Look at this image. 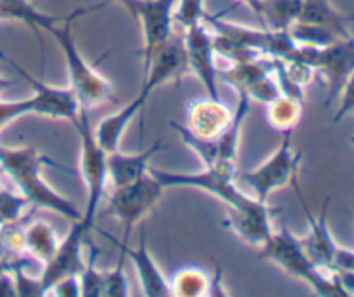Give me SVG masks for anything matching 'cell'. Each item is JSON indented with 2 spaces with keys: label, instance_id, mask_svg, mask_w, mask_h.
<instances>
[{
  "label": "cell",
  "instance_id": "6da1fadb",
  "mask_svg": "<svg viewBox=\"0 0 354 297\" xmlns=\"http://www.w3.org/2000/svg\"><path fill=\"white\" fill-rule=\"evenodd\" d=\"M44 166H55V168L66 169L64 166H59L47 155L40 154L31 145H26V147H3V145H0V171H3L12 180L14 185L26 197L28 202L33 204L35 207L55 211L61 216L68 218L69 221L82 220V211L76 209L71 200L55 192L41 178Z\"/></svg>",
  "mask_w": 354,
  "mask_h": 297
},
{
  "label": "cell",
  "instance_id": "7a4b0ae2",
  "mask_svg": "<svg viewBox=\"0 0 354 297\" xmlns=\"http://www.w3.org/2000/svg\"><path fill=\"white\" fill-rule=\"evenodd\" d=\"M104 7V3L93 7H83V9H76L75 12L68 14L61 23L52 26L48 33L55 38V41L61 47L62 55H64L66 66H68L69 75V88L75 92L76 99H78L80 107L83 109H90V107L100 106L104 102H111L116 100L113 92L111 83L83 57L82 52L78 50L73 38V21L78 16L90 12V10H97Z\"/></svg>",
  "mask_w": 354,
  "mask_h": 297
},
{
  "label": "cell",
  "instance_id": "3957f363",
  "mask_svg": "<svg viewBox=\"0 0 354 297\" xmlns=\"http://www.w3.org/2000/svg\"><path fill=\"white\" fill-rule=\"evenodd\" d=\"M259 261H268L282 268L289 275L303 280L318 296H346L335 275L322 271L308 256L303 242L287 227L270 235L268 240L259 245Z\"/></svg>",
  "mask_w": 354,
  "mask_h": 297
},
{
  "label": "cell",
  "instance_id": "277c9868",
  "mask_svg": "<svg viewBox=\"0 0 354 297\" xmlns=\"http://www.w3.org/2000/svg\"><path fill=\"white\" fill-rule=\"evenodd\" d=\"M0 59L9 62L10 68L17 75L23 76L33 86L35 92L28 99L0 100V130L17 117L24 116V114H38V116L52 117V119H68L71 123L78 119L80 102L69 86L68 88H57V86L47 85L28 71H24L21 66L7 59L3 54H0Z\"/></svg>",
  "mask_w": 354,
  "mask_h": 297
},
{
  "label": "cell",
  "instance_id": "5b68a950",
  "mask_svg": "<svg viewBox=\"0 0 354 297\" xmlns=\"http://www.w3.org/2000/svg\"><path fill=\"white\" fill-rule=\"evenodd\" d=\"M149 171L161 182L165 189L169 186H190L211 193L221 202L227 204L228 213H242L252 207L259 206L261 200L248 195L235 185L237 166L232 164H214L211 168H204L199 173H171L161 171L149 166Z\"/></svg>",
  "mask_w": 354,
  "mask_h": 297
},
{
  "label": "cell",
  "instance_id": "8992f818",
  "mask_svg": "<svg viewBox=\"0 0 354 297\" xmlns=\"http://www.w3.org/2000/svg\"><path fill=\"white\" fill-rule=\"evenodd\" d=\"M75 128L80 135V145H82V175L86 185V204L83 211V221L93 228L99 204L106 192L107 176V152L99 145L95 138L92 123H90L88 109L80 107L78 119L75 121Z\"/></svg>",
  "mask_w": 354,
  "mask_h": 297
},
{
  "label": "cell",
  "instance_id": "52a82bcc",
  "mask_svg": "<svg viewBox=\"0 0 354 297\" xmlns=\"http://www.w3.org/2000/svg\"><path fill=\"white\" fill-rule=\"evenodd\" d=\"M301 157H303V154H297L292 148V131H286L282 144L273 152V155H270L256 169L242 173L241 176H235V180H241L242 183H245L252 190L254 199L266 202L275 190L292 185L294 180L297 178Z\"/></svg>",
  "mask_w": 354,
  "mask_h": 297
},
{
  "label": "cell",
  "instance_id": "ba28073f",
  "mask_svg": "<svg viewBox=\"0 0 354 297\" xmlns=\"http://www.w3.org/2000/svg\"><path fill=\"white\" fill-rule=\"evenodd\" d=\"M292 59L304 62L313 71H320L327 78L328 95L325 106H330L354 71V37L342 38L327 47H308L297 45Z\"/></svg>",
  "mask_w": 354,
  "mask_h": 297
},
{
  "label": "cell",
  "instance_id": "9c48e42d",
  "mask_svg": "<svg viewBox=\"0 0 354 297\" xmlns=\"http://www.w3.org/2000/svg\"><path fill=\"white\" fill-rule=\"evenodd\" d=\"M162 190L165 186L151 171L130 185L113 190L106 213L116 218L123 227L124 235L121 242L128 244L133 227L158 206Z\"/></svg>",
  "mask_w": 354,
  "mask_h": 297
},
{
  "label": "cell",
  "instance_id": "30bf717a",
  "mask_svg": "<svg viewBox=\"0 0 354 297\" xmlns=\"http://www.w3.org/2000/svg\"><path fill=\"white\" fill-rule=\"evenodd\" d=\"M176 2L178 0H131L127 6L135 19L140 21L144 31V69L149 66L156 50L175 35L173 12Z\"/></svg>",
  "mask_w": 354,
  "mask_h": 297
},
{
  "label": "cell",
  "instance_id": "8fae6325",
  "mask_svg": "<svg viewBox=\"0 0 354 297\" xmlns=\"http://www.w3.org/2000/svg\"><path fill=\"white\" fill-rule=\"evenodd\" d=\"M182 38L189 69H192L194 75L201 79L207 95L220 99V93H218V79H220L218 69L220 68L216 66V50H214L211 28L204 21L185 30Z\"/></svg>",
  "mask_w": 354,
  "mask_h": 297
},
{
  "label": "cell",
  "instance_id": "7c38bea8",
  "mask_svg": "<svg viewBox=\"0 0 354 297\" xmlns=\"http://www.w3.org/2000/svg\"><path fill=\"white\" fill-rule=\"evenodd\" d=\"M92 230L90 224L85 221L76 220L71 221V228L68 230L66 237L59 240L57 251L54 252L50 261L41 269V283H44L45 294L57 283L59 280L69 275H78L85 266V261L82 259V245L85 242L86 233Z\"/></svg>",
  "mask_w": 354,
  "mask_h": 297
},
{
  "label": "cell",
  "instance_id": "4fadbf2b",
  "mask_svg": "<svg viewBox=\"0 0 354 297\" xmlns=\"http://www.w3.org/2000/svg\"><path fill=\"white\" fill-rule=\"evenodd\" d=\"M187 69H189V64H187L183 38L173 35L161 48L156 50L149 66L144 69V83H142L140 93L149 99L151 93L156 92L159 86L180 78Z\"/></svg>",
  "mask_w": 354,
  "mask_h": 297
},
{
  "label": "cell",
  "instance_id": "5bb4252c",
  "mask_svg": "<svg viewBox=\"0 0 354 297\" xmlns=\"http://www.w3.org/2000/svg\"><path fill=\"white\" fill-rule=\"evenodd\" d=\"M292 185L294 189H296L297 199H299V204L303 206L304 214H306L308 223H310V233H308L306 238H301V242H303L304 249H306L311 261H313L322 271L328 273V275H334V273H332V261H334V252H335V247H337V244H335L327 223V211H328V202H330V199L325 200L324 209H322V213L318 214V218H315V214L311 213L306 200H304L303 193H301L297 178L294 180Z\"/></svg>",
  "mask_w": 354,
  "mask_h": 297
},
{
  "label": "cell",
  "instance_id": "9a60e30c",
  "mask_svg": "<svg viewBox=\"0 0 354 297\" xmlns=\"http://www.w3.org/2000/svg\"><path fill=\"white\" fill-rule=\"evenodd\" d=\"M232 116L234 111L221 99L199 97L187 104L183 126L201 138H216L232 123Z\"/></svg>",
  "mask_w": 354,
  "mask_h": 297
},
{
  "label": "cell",
  "instance_id": "2e32d148",
  "mask_svg": "<svg viewBox=\"0 0 354 297\" xmlns=\"http://www.w3.org/2000/svg\"><path fill=\"white\" fill-rule=\"evenodd\" d=\"M114 244L120 247L121 252H124L127 258L131 259L135 269H137L138 280H140L142 290H144V296L151 297H162V296H171V290H169V282H166L165 275L161 273V269L158 268V265L152 259L151 252L147 249V242H145V231L144 228L140 230V240L135 249L128 247V244L124 242L116 240V238L109 237Z\"/></svg>",
  "mask_w": 354,
  "mask_h": 297
},
{
  "label": "cell",
  "instance_id": "e0dca14e",
  "mask_svg": "<svg viewBox=\"0 0 354 297\" xmlns=\"http://www.w3.org/2000/svg\"><path fill=\"white\" fill-rule=\"evenodd\" d=\"M162 148H166V145H162V142H156L154 145L137 154H123L120 151L107 154V176L114 189L130 185L147 175L149 161Z\"/></svg>",
  "mask_w": 354,
  "mask_h": 297
},
{
  "label": "cell",
  "instance_id": "ac0fdd59",
  "mask_svg": "<svg viewBox=\"0 0 354 297\" xmlns=\"http://www.w3.org/2000/svg\"><path fill=\"white\" fill-rule=\"evenodd\" d=\"M225 224L249 245L259 247L273 233L272 209L266 206V202H261L249 211L228 213Z\"/></svg>",
  "mask_w": 354,
  "mask_h": 297
},
{
  "label": "cell",
  "instance_id": "d6986e66",
  "mask_svg": "<svg viewBox=\"0 0 354 297\" xmlns=\"http://www.w3.org/2000/svg\"><path fill=\"white\" fill-rule=\"evenodd\" d=\"M145 104H147V97L138 93L135 99H131L130 102L124 104L118 113L104 117V119L97 124V128L93 130L95 131V138L97 142H99L100 147H102L107 154L118 151L121 137H123V133L127 131L128 124H130L131 119H135V116L144 109Z\"/></svg>",
  "mask_w": 354,
  "mask_h": 297
},
{
  "label": "cell",
  "instance_id": "ffe728a7",
  "mask_svg": "<svg viewBox=\"0 0 354 297\" xmlns=\"http://www.w3.org/2000/svg\"><path fill=\"white\" fill-rule=\"evenodd\" d=\"M351 21L353 17L342 16L341 12H337L328 3V0H304L299 19L296 23H306L315 24V26L327 28V30L334 31L337 37L349 38L351 33H349L348 26Z\"/></svg>",
  "mask_w": 354,
  "mask_h": 297
},
{
  "label": "cell",
  "instance_id": "44dd1931",
  "mask_svg": "<svg viewBox=\"0 0 354 297\" xmlns=\"http://www.w3.org/2000/svg\"><path fill=\"white\" fill-rule=\"evenodd\" d=\"M304 0H258L252 12L266 30H289L299 19Z\"/></svg>",
  "mask_w": 354,
  "mask_h": 297
},
{
  "label": "cell",
  "instance_id": "7402d4cb",
  "mask_svg": "<svg viewBox=\"0 0 354 297\" xmlns=\"http://www.w3.org/2000/svg\"><path fill=\"white\" fill-rule=\"evenodd\" d=\"M24 242L28 254L44 266L50 261L59 245L57 235L47 221H35L24 228Z\"/></svg>",
  "mask_w": 354,
  "mask_h": 297
},
{
  "label": "cell",
  "instance_id": "603a6c76",
  "mask_svg": "<svg viewBox=\"0 0 354 297\" xmlns=\"http://www.w3.org/2000/svg\"><path fill=\"white\" fill-rule=\"evenodd\" d=\"M266 106H268L266 117H268L270 126L280 133L292 131L303 116V100L294 99L286 93H280L277 99H273Z\"/></svg>",
  "mask_w": 354,
  "mask_h": 297
},
{
  "label": "cell",
  "instance_id": "cb8c5ba5",
  "mask_svg": "<svg viewBox=\"0 0 354 297\" xmlns=\"http://www.w3.org/2000/svg\"><path fill=\"white\" fill-rule=\"evenodd\" d=\"M211 278L204 269L197 266H187L180 268L175 275L171 276L169 282V290L171 296L180 297H199L209 296Z\"/></svg>",
  "mask_w": 354,
  "mask_h": 297
},
{
  "label": "cell",
  "instance_id": "d4e9b609",
  "mask_svg": "<svg viewBox=\"0 0 354 297\" xmlns=\"http://www.w3.org/2000/svg\"><path fill=\"white\" fill-rule=\"evenodd\" d=\"M97 256H99V249H97L95 245H90L88 259H86L82 271L78 273L82 297H104V289H106V269L97 268Z\"/></svg>",
  "mask_w": 354,
  "mask_h": 297
},
{
  "label": "cell",
  "instance_id": "484cf974",
  "mask_svg": "<svg viewBox=\"0 0 354 297\" xmlns=\"http://www.w3.org/2000/svg\"><path fill=\"white\" fill-rule=\"evenodd\" d=\"M26 242H24V228L19 221L16 223L0 224V259L10 262L26 256Z\"/></svg>",
  "mask_w": 354,
  "mask_h": 297
},
{
  "label": "cell",
  "instance_id": "4316f807",
  "mask_svg": "<svg viewBox=\"0 0 354 297\" xmlns=\"http://www.w3.org/2000/svg\"><path fill=\"white\" fill-rule=\"evenodd\" d=\"M28 204L30 202L21 192H10L9 189L0 186V224L19 221Z\"/></svg>",
  "mask_w": 354,
  "mask_h": 297
},
{
  "label": "cell",
  "instance_id": "83f0119b",
  "mask_svg": "<svg viewBox=\"0 0 354 297\" xmlns=\"http://www.w3.org/2000/svg\"><path fill=\"white\" fill-rule=\"evenodd\" d=\"M204 16H206L204 0H178L173 12L175 23H178L183 30L204 23Z\"/></svg>",
  "mask_w": 354,
  "mask_h": 297
},
{
  "label": "cell",
  "instance_id": "f1b7e54d",
  "mask_svg": "<svg viewBox=\"0 0 354 297\" xmlns=\"http://www.w3.org/2000/svg\"><path fill=\"white\" fill-rule=\"evenodd\" d=\"M130 296V283L124 273V252H121L116 266L106 271V289L104 297H124Z\"/></svg>",
  "mask_w": 354,
  "mask_h": 297
},
{
  "label": "cell",
  "instance_id": "f546056e",
  "mask_svg": "<svg viewBox=\"0 0 354 297\" xmlns=\"http://www.w3.org/2000/svg\"><path fill=\"white\" fill-rule=\"evenodd\" d=\"M339 97H341V104H339L337 113L334 114V123H341L348 114L354 113V71L342 86Z\"/></svg>",
  "mask_w": 354,
  "mask_h": 297
},
{
  "label": "cell",
  "instance_id": "4dcf8cb0",
  "mask_svg": "<svg viewBox=\"0 0 354 297\" xmlns=\"http://www.w3.org/2000/svg\"><path fill=\"white\" fill-rule=\"evenodd\" d=\"M48 294H54L59 297H82V289H80L78 275H69L54 283Z\"/></svg>",
  "mask_w": 354,
  "mask_h": 297
},
{
  "label": "cell",
  "instance_id": "1f68e13d",
  "mask_svg": "<svg viewBox=\"0 0 354 297\" xmlns=\"http://www.w3.org/2000/svg\"><path fill=\"white\" fill-rule=\"evenodd\" d=\"M9 296H17L16 290V280L10 269L3 271L0 275V297H9Z\"/></svg>",
  "mask_w": 354,
  "mask_h": 297
},
{
  "label": "cell",
  "instance_id": "d6a6232c",
  "mask_svg": "<svg viewBox=\"0 0 354 297\" xmlns=\"http://www.w3.org/2000/svg\"><path fill=\"white\" fill-rule=\"evenodd\" d=\"M334 275L335 278L339 280V283H341L346 296H354V273L341 271V273H334Z\"/></svg>",
  "mask_w": 354,
  "mask_h": 297
},
{
  "label": "cell",
  "instance_id": "836d02e7",
  "mask_svg": "<svg viewBox=\"0 0 354 297\" xmlns=\"http://www.w3.org/2000/svg\"><path fill=\"white\" fill-rule=\"evenodd\" d=\"M10 85H12V82H10V79L2 78V76H0V92H3L6 88H9Z\"/></svg>",
  "mask_w": 354,
  "mask_h": 297
},
{
  "label": "cell",
  "instance_id": "e575fe53",
  "mask_svg": "<svg viewBox=\"0 0 354 297\" xmlns=\"http://www.w3.org/2000/svg\"><path fill=\"white\" fill-rule=\"evenodd\" d=\"M241 2L244 3V6H248L251 10H254L256 6H258V0H241Z\"/></svg>",
  "mask_w": 354,
  "mask_h": 297
},
{
  "label": "cell",
  "instance_id": "d590c367",
  "mask_svg": "<svg viewBox=\"0 0 354 297\" xmlns=\"http://www.w3.org/2000/svg\"><path fill=\"white\" fill-rule=\"evenodd\" d=\"M7 269H10V265L7 261H3V259H0V275H2L3 271H7Z\"/></svg>",
  "mask_w": 354,
  "mask_h": 297
},
{
  "label": "cell",
  "instance_id": "8d00e7d4",
  "mask_svg": "<svg viewBox=\"0 0 354 297\" xmlns=\"http://www.w3.org/2000/svg\"><path fill=\"white\" fill-rule=\"evenodd\" d=\"M109 2H120V3H123V6H124V7H127V6H128V3H130V2H131V0H109Z\"/></svg>",
  "mask_w": 354,
  "mask_h": 297
},
{
  "label": "cell",
  "instance_id": "74e56055",
  "mask_svg": "<svg viewBox=\"0 0 354 297\" xmlns=\"http://www.w3.org/2000/svg\"><path fill=\"white\" fill-rule=\"evenodd\" d=\"M349 142H351V144L354 145V135H353V137H349Z\"/></svg>",
  "mask_w": 354,
  "mask_h": 297
}]
</instances>
